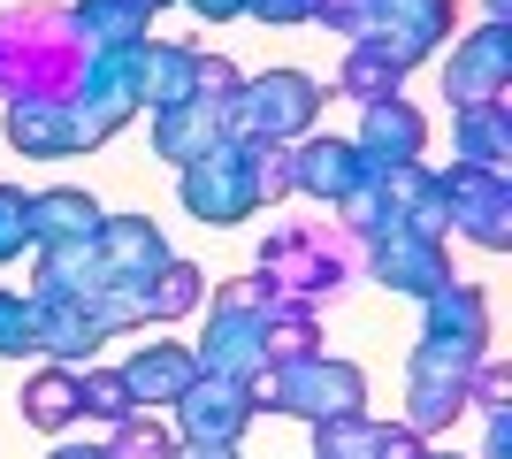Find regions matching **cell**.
<instances>
[{"mask_svg":"<svg viewBox=\"0 0 512 459\" xmlns=\"http://www.w3.org/2000/svg\"><path fill=\"white\" fill-rule=\"evenodd\" d=\"M214 115H222V138H237V146H283V138L314 131L321 85L306 69H260V77H245Z\"/></svg>","mask_w":512,"mask_h":459,"instance_id":"obj_1","label":"cell"},{"mask_svg":"<svg viewBox=\"0 0 512 459\" xmlns=\"http://www.w3.org/2000/svg\"><path fill=\"white\" fill-rule=\"evenodd\" d=\"M367 398V375L344 368V360H321V352H299V360H276V368L253 383V414H306L321 421H352Z\"/></svg>","mask_w":512,"mask_h":459,"instance_id":"obj_2","label":"cell"},{"mask_svg":"<svg viewBox=\"0 0 512 459\" xmlns=\"http://www.w3.org/2000/svg\"><path fill=\"white\" fill-rule=\"evenodd\" d=\"M260 153L268 146L214 138L199 161H184V207H192L199 222H245L260 207Z\"/></svg>","mask_w":512,"mask_h":459,"instance_id":"obj_3","label":"cell"},{"mask_svg":"<svg viewBox=\"0 0 512 459\" xmlns=\"http://www.w3.org/2000/svg\"><path fill=\"white\" fill-rule=\"evenodd\" d=\"M444 184V207H451V230H467L474 245H490V253H505L512 245V192L497 169H459L451 161V176H436Z\"/></svg>","mask_w":512,"mask_h":459,"instance_id":"obj_4","label":"cell"},{"mask_svg":"<svg viewBox=\"0 0 512 459\" xmlns=\"http://www.w3.org/2000/svg\"><path fill=\"white\" fill-rule=\"evenodd\" d=\"M451 8H459V0H375V23H367L360 46H375V54H390L398 69H413L421 54L444 46Z\"/></svg>","mask_w":512,"mask_h":459,"instance_id":"obj_5","label":"cell"},{"mask_svg":"<svg viewBox=\"0 0 512 459\" xmlns=\"http://www.w3.org/2000/svg\"><path fill=\"white\" fill-rule=\"evenodd\" d=\"M505 69H512V31H505V23L467 31V39L451 46V62H444L451 108H482V100H497V92H505Z\"/></svg>","mask_w":512,"mask_h":459,"instance_id":"obj_6","label":"cell"},{"mask_svg":"<svg viewBox=\"0 0 512 459\" xmlns=\"http://www.w3.org/2000/svg\"><path fill=\"white\" fill-rule=\"evenodd\" d=\"M283 161H291V192L329 199V207H344L367 184V169H375L352 138H299V153H283Z\"/></svg>","mask_w":512,"mask_h":459,"instance_id":"obj_7","label":"cell"},{"mask_svg":"<svg viewBox=\"0 0 512 459\" xmlns=\"http://www.w3.org/2000/svg\"><path fill=\"white\" fill-rule=\"evenodd\" d=\"M176 421H184V444H237L245 421H253V391L222 383V375H199L192 391L176 398Z\"/></svg>","mask_w":512,"mask_h":459,"instance_id":"obj_8","label":"cell"},{"mask_svg":"<svg viewBox=\"0 0 512 459\" xmlns=\"http://www.w3.org/2000/svg\"><path fill=\"white\" fill-rule=\"evenodd\" d=\"M367 261H375V276H383L390 291H413V299H428L436 284H451L444 238H413V230H383V238H367Z\"/></svg>","mask_w":512,"mask_h":459,"instance_id":"obj_9","label":"cell"},{"mask_svg":"<svg viewBox=\"0 0 512 459\" xmlns=\"http://www.w3.org/2000/svg\"><path fill=\"white\" fill-rule=\"evenodd\" d=\"M115 375H123L130 406L146 414V406H176V398L192 391V383H199V360H192L184 345H161V337H153V345H146V352H130Z\"/></svg>","mask_w":512,"mask_h":459,"instance_id":"obj_10","label":"cell"},{"mask_svg":"<svg viewBox=\"0 0 512 459\" xmlns=\"http://www.w3.org/2000/svg\"><path fill=\"white\" fill-rule=\"evenodd\" d=\"M352 146H360L375 169H398V161H421L428 123H421V108H406V100H375V108H360V138H352Z\"/></svg>","mask_w":512,"mask_h":459,"instance_id":"obj_11","label":"cell"},{"mask_svg":"<svg viewBox=\"0 0 512 459\" xmlns=\"http://www.w3.org/2000/svg\"><path fill=\"white\" fill-rule=\"evenodd\" d=\"M421 306H428V329H421V337L459 345V352H490V299H482L474 284H436Z\"/></svg>","mask_w":512,"mask_h":459,"instance_id":"obj_12","label":"cell"},{"mask_svg":"<svg viewBox=\"0 0 512 459\" xmlns=\"http://www.w3.org/2000/svg\"><path fill=\"white\" fill-rule=\"evenodd\" d=\"M8 146L39 153V161H62V153H85V131L62 108V92L54 100H8Z\"/></svg>","mask_w":512,"mask_h":459,"instance_id":"obj_13","label":"cell"},{"mask_svg":"<svg viewBox=\"0 0 512 459\" xmlns=\"http://www.w3.org/2000/svg\"><path fill=\"white\" fill-rule=\"evenodd\" d=\"M69 23H77V39H85V54H138L153 31V16L138 8V0H77L69 8Z\"/></svg>","mask_w":512,"mask_h":459,"instance_id":"obj_14","label":"cell"},{"mask_svg":"<svg viewBox=\"0 0 512 459\" xmlns=\"http://www.w3.org/2000/svg\"><path fill=\"white\" fill-rule=\"evenodd\" d=\"M192 69H199V46H138V100L146 108H184L192 100Z\"/></svg>","mask_w":512,"mask_h":459,"instance_id":"obj_15","label":"cell"},{"mask_svg":"<svg viewBox=\"0 0 512 459\" xmlns=\"http://www.w3.org/2000/svg\"><path fill=\"white\" fill-rule=\"evenodd\" d=\"M100 222L107 215H100L92 192H31V230H39V245H85Z\"/></svg>","mask_w":512,"mask_h":459,"instance_id":"obj_16","label":"cell"},{"mask_svg":"<svg viewBox=\"0 0 512 459\" xmlns=\"http://www.w3.org/2000/svg\"><path fill=\"white\" fill-rule=\"evenodd\" d=\"M222 138V115L207 100H184V108H153V153L169 161H199V153Z\"/></svg>","mask_w":512,"mask_h":459,"instance_id":"obj_17","label":"cell"},{"mask_svg":"<svg viewBox=\"0 0 512 459\" xmlns=\"http://www.w3.org/2000/svg\"><path fill=\"white\" fill-rule=\"evenodd\" d=\"M505 153H512V115H505V100L459 108V169H505Z\"/></svg>","mask_w":512,"mask_h":459,"instance_id":"obj_18","label":"cell"},{"mask_svg":"<svg viewBox=\"0 0 512 459\" xmlns=\"http://www.w3.org/2000/svg\"><path fill=\"white\" fill-rule=\"evenodd\" d=\"M207 299V276H199L192 261H161L138 284V306H146V322H176V314H192V306Z\"/></svg>","mask_w":512,"mask_h":459,"instance_id":"obj_19","label":"cell"},{"mask_svg":"<svg viewBox=\"0 0 512 459\" xmlns=\"http://www.w3.org/2000/svg\"><path fill=\"white\" fill-rule=\"evenodd\" d=\"M413 406H406V429L428 437V429H451V421L467 414V375H413Z\"/></svg>","mask_w":512,"mask_h":459,"instance_id":"obj_20","label":"cell"},{"mask_svg":"<svg viewBox=\"0 0 512 459\" xmlns=\"http://www.w3.org/2000/svg\"><path fill=\"white\" fill-rule=\"evenodd\" d=\"M398 85H406V69L390 62V54H375V46H352L337 69V92L344 100H360V108H375V100H398Z\"/></svg>","mask_w":512,"mask_h":459,"instance_id":"obj_21","label":"cell"},{"mask_svg":"<svg viewBox=\"0 0 512 459\" xmlns=\"http://www.w3.org/2000/svg\"><path fill=\"white\" fill-rule=\"evenodd\" d=\"M23 421L31 429H69L77 421V368H46L23 383Z\"/></svg>","mask_w":512,"mask_h":459,"instance_id":"obj_22","label":"cell"},{"mask_svg":"<svg viewBox=\"0 0 512 459\" xmlns=\"http://www.w3.org/2000/svg\"><path fill=\"white\" fill-rule=\"evenodd\" d=\"M314 459H383V429L375 421H321L314 429Z\"/></svg>","mask_w":512,"mask_h":459,"instance_id":"obj_23","label":"cell"},{"mask_svg":"<svg viewBox=\"0 0 512 459\" xmlns=\"http://www.w3.org/2000/svg\"><path fill=\"white\" fill-rule=\"evenodd\" d=\"M169 452H176V437L153 414H123L115 437H107V459H169Z\"/></svg>","mask_w":512,"mask_h":459,"instance_id":"obj_24","label":"cell"},{"mask_svg":"<svg viewBox=\"0 0 512 459\" xmlns=\"http://www.w3.org/2000/svg\"><path fill=\"white\" fill-rule=\"evenodd\" d=\"M77 414L123 421V414H138V406H130V391H123V375H115V368H77Z\"/></svg>","mask_w":512,"mask_h":459,"instance_id":"obj_25","label":"cell"},{"mask_svg":"<svg viewBox=\"0 0 512 459\" xmlns=\"http://www.w3.org/2000/svg\"><path fill=\"white\" fill-rule=\"evenodd\" d=\"M23 245H39V230H31V192H23V184H0V268L23 261Z\"/></svg>","mask_w":512,"mask_h":459,"instance_id":"obj_26","label":"cell"},{"mask_svg":"<svg viewBox=\"0 0 512 459\" xmlns=\"http://www.w3.org/2000/svg\"><path fill=\"white\" fill-rule=\"evenodd\" d=\"M0 352H39V337H31V299H16V291H0Z\"/></svg>","mask_w":512,"mask_h":459,"instance_id":"obj_27","label":"cell"},{"mask_svg":"<svg viewBox=\"0 0 512 459\" xmlns=\"http://www.w3.org/2000/svg\"><path fill=\"white\" fill-rule=\"evenodd\" d=\"M505 391H512V375L497 368V360H474V375H467V398L482 406V414H505Z\"/></svg>","mask_w":512,"mask_h":459,"instance_id":"obj_28","label":"cell"},{"mask_svg":"<svg viewBox=\"0 0 512 459\" xmlns=\"http://www.w3.org/2000/svg\"><path fill=\"white\" fill-rule=\"evenodd\" d=\"M237 16H260V23H306L314 0H237Z\"/></svg>","mask_w":512,"mask_h":459,"instance_id":"obj_29","label":"cell"},{"mask_svg":"<svg viewBox=\"0 0 512 459\" xmlns=\"http://www.w3.org/2000/svg\"><path fill=\"white\" fill-rule=\"evenodd\" d=\"M482 459H512V421L505 414H490V452Z\"/></svg>","mask_w":512,"mask_h":459,"instance_id":"obj_30","label":"cell"},{"mask_svg":"<svg viewBox=\"0 0 512 459\" xmlns=\"http://www.w3.org/2000/svg\"><path fill=\"white\" fill-rule=\"evenodd\" d=\"M169 459H237V444H176Z\"/></svg>","mask_w":512,"mask_h":459,"instance_id":"obj_31","label":"cell"},{"mask_svg":"<svg viewBox=\"0 0 512 459\" xmlns=\"http://www.w3.org/2000/svg\"><path fill=\"white\" fill-rule=\"evenodd\" d=\"M184 8H199L207 23H230V16H237V0H184Z\"/></svg>","mask_w":512,"mask_h":459,"instance_id":"obj_32","label":"cell"},{"mask_svg":"<svg viewBox=\"0 0 512 459\" xmlns=\"http://www.w3.org/2000/svg\"><path fill=\"white\" fill-rule=\"evenodd\" d=\"M46 459H107V444H54Z\"/></svg>","mask_w":512,"mask_h":459,"instance_id":"obj_33","label":"cell"},{"mask_svg":"<svg viewBox=\"0 0 512 459\" xmlns=\"http://www.w3.org/2000/svg\"><path fill=\"white\" fill-rule=\"evenodd\" d=\"M138 8H146V16H161V8H169V0H138Z\"/></svg>","mask_w":512,"mask_h":459,"instance_id":"obj_34","label":"cell"},{"mask_svg":"<svg viewBox=\"0 0 512 459\" xmlns=\"http://www.w3.org/2000/svg\"><path fill=\"white\" fill-rule=\"evenodd\" d=\"M421 459H436V452H421Z\"/></svg>","mask_w":512,"mask_h":459,"instance_id":"obj_35","label":"cell"}]
</instances>
